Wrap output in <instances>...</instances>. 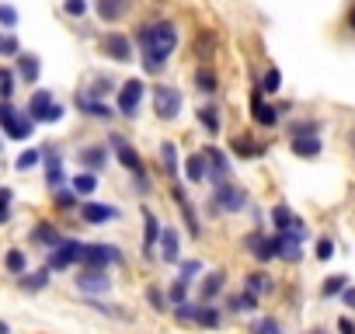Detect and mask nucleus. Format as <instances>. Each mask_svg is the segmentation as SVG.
Instances as JSON below:
<instances>
[{"label": "nucleus", "instance_id": "nucleus-1", "mask_svg": "<svg viewBox=\"0 0 355 334\" xmlns=\"http://www.w3.org/2000/svg\"><path fill=\"white\" fill-rule=\"evenodd\" d=\"M136 46H139V63L146 73H160L171 60V53L178 49V25L174 21H150L139 25L136 32Z\"/></svg>", "mask_w": 355, "mask_h": 334}, {"label": "nucleus", "instance_id": "nucleus-2", "mask_svg": "<svg viewBox=\"0 0 355 334\" xmlns=\"http://www.w3.org/2000/svg\"><path fill=\"white\" fill-rule=\"evenodd\" d=\"M0 129H4L11 139H28L32 129H35V118L28 112H18L11 101L0 98Z\"/></svg>", "mask_w": 355, "mask_h": 334}, {"label": "nucleus", "instance_id": "nucleus-3", "mask_svg": "<svg viewBox=\"0 0 355 334\" xmlns=\"http://www.w3.org/2000/svg\"><path fill=\"white\" fill-rule=\"evenodd\" d=\"M108 143H112V150H115L119 164L125 167V171L139 182V188L146 192V188H150V182H146V167H143V157L136 153V146H129V143H125V136H112Z\"/></svg>", "mask_w": 355, "mask_h": 334}, {"label": "nucleus", "instance_id": "nucleus-4", "mask_svg": "<svg viewBox=\"0 0 355 334\" xmlns=\"http://www.w3.org/2000/svg\"><path fill=\"white\" fill-rule=\"evenodd\" d=\"M153 108L160 118H178V112H182V91L171 87V84H157L153 87Z\"/></svg>", "mask_w": 355, "mask_h": 334}, {"label": "nucleus", "instance_id": "nucleus-5", "mask_svg": "<svg viewBox=\"0 0 355 334\" xmlns=\"http://www.w3.org/2000/svg\"><path fill=\"white\" fill-rule=\"evenodd\" d=\"M119 261H122L119 247H112V244H84V258H80L84 268H108V265H119Z\"/></svg>", "mask_w": 355, "mask_h": 334}, {"label": "nucleus", "instance_id": "nucleus-6", "mask_svg": "<svg viewBox=\"0 0 355 334\" xmlns=\"http://www.w3.org/2000/svg\"><path fill=\"white\" fill-rule=\"evenodd\" d=\"M143 94H146V84H143V80H136V77H132V80H125V84H122V91H119V112H122L125 118H136Z\"/></svg>", "mask_w": 355, "mask_h": 334}, {"label": "nucleus", "instance_id": "nucleus-7", "mask_svg": "<svg viewBox=\"0 0 355 334\" xmlns=\"http://www.w3.org/2000/svg\"><path fill=\"white\" fill-rule=\"evenodd\" d=\"M80 258H84V244H80V240H63L60 247H53V254H49V268H53V272H63V268L77 265Z\"/></svg>", "mask_w": 355, "mask_h": 334}, {"label": "nucleus", "instance_id": "nucleus-8", "mask_svg": "<svg viewBox=\"0 0 355 334\" xmlns=\"http://www.w3.org/2000/svg\"><path fill=\"white\" fill-rule=\"evenodd\" d=\"M101 49H105V56H112L115 63H129V60H132V39L122 35V32L101 35Z\"/></svg>", "mask_w": 355, "mask_h": 334}, {"label": "nucleus", "instance_id": "nucleus-9", "mask_svg": "<svg viewBox=\"0 0 355 334\" xmlns=\"http://www.w3.org/2000/svg\"><path fill=\"white\" fill-rule=\"evenodd\" d=\"M248 206V195H244V188H237V185H216V209H223V213H241Z\"/></svg>", "mask_w": 355, "mask_h": 334}, {"label": "nucleus", "instance_id": "nucleus-10", "mask_svg": "<svg viewBox=\"0 0 355 334\" xmlns=\"http://www.w3.org/2000/svg\"><path fill=\"white\" fill-rule=\"evenodd\" d=\"M94 11L105 25H119L132 11V0H94Z\"/></svg>", "mask_w": 355, "mask_h": 334}, {"label": "nucleus", "instance_id": "nucleus-11", "mask_svg": "<svg viewBox=\"0 0 355 334\" xmlns=\"http://www.w3.org/2000/svg\"><path fill=\"white\" fill-rule=\"evenodd\" d=\"M244 247L265 265V261H272L275 258V237H265L261 230H251L248 237H244Z\"/></svg>", "mask_w": 355, "mask_h": 334}, {"label": "nucleus", "instance_id": "nucleus-12", "mask_svg": "<svg viewBox=\"0 0 355 334\" xmlns=\"http://www.w3.org/2000/svg\"><path fill=\"white\" fill-rule=\"evenodd\" d=\"M77 289L80 292H108L112 289V279H108L105 268H84L77 275Z\"/></svg>", "mask_w": 355, "mask_h": 334}, {"label": "nucleus", "instance_id": "nucleus-13", "mask_svg": "<svg viewBox=\"0 0 355 334\" xmlns=\"http://www.w3.org/2000/svg\"><path fill=\"white\" fill-rule=\"evenodd\" d=\"M157 247H160V258H164L167 265H178V261H182V244H178V230H174V227H164V230H160Z\"/></svg>", "mask_w": 355, "mask_h": 334}, {"label": "nucleus", "instance_id": "nucleus-14", "mask_svg": "<svg viewBox=\"0 0 355 334\" xmlns=\"http://www.w3.org/2000/svg\"><path fill=\"white\" fill-rule=\"evenodd\" d=\"M216 49H220V35H216L213 28H202V32L192 39V53H196L202 63H209V60L216 56Z\"/></svg>", "mask_w": 355, "mask_h": 334}, {"label": "nucleus", "instance_id": "nucleus-15", "mask_svg": "<svg viewBox=\"0 0 355 334\" xmlns=\"http://www.w3.org/2000/svg\"><path fill=\"white\" fill-rule=\"evenodd\" d=\"M80 220L91 223V227H101L108 220H119V209L115 206H101V202H84L80 206Z\"/></svg>", "mask_w": 355, "mask_h": 334}, {"label": "nucleus", "instance_id": "nucleus-16", "mask_svg": "<svg viewBox=\"0 0 355 334\" xmlns=\"http://www.w3.org/2000/svg\"><path fill=\"white\" fill-rule=\"evenodd\" d=\"M77 108H80L84 115H91V118H112V115H115L101 98H91L87 91H77Z\"/></svg>", "mask_w": 355, "mask_h": 334}, {"label": "nucleus", "instance_id": "nucleus-17", "mask_svg": "<svg viewBox=\"0 0 355 334\" xmlns=\"http://www.w3.org/2000/svg\"><path fill=\"white\" fill-rule=\"evenodd\" d=\"M261 94H265L261 87H254V94H251L254 122H258V125H275V122H279V112H275V105H265V98H261Z\"/></svg>", "mask_w": 355, "mask_h": 334}, {"label": "nucleus", "instance_id": "nucleus-18", "mask_svg": "<svg viewBox=\"0 0 355 334\" xmlns=\"http://www.w3.org/2000/svg\"><path fill=\"white\" fill-rule=\"evenodd\" d=\"M46 182H49V188H63V182H67L63 160L56 150H46Z\"/></svg>", "mask_w": 355, "mask_h": 334}, {"label": "nucleus", "instance_id": "nucleus-19", "mask_svg": "<svg viewBox=\"0 0 355 334\" xmlns=\"http://www.w3.org/2000/svg\"><path fill=\"white\" fill-rule=\"evenodd\" d=\"M53 94L49 91H35L32 94V101H28V115L35 118V122H49V112H53Z\"/></svg>", "mask_w": 355, "mask_h": 334}, {"label": "nucleus", "instance_id": "nucleus-20", "mask_svg": "<svg viewBox=\"0 0 355 334\" xmlns=\"http://www.w3.org/2000/svg\"><path fill=\"white\" fill-rule=\"evenodd\" d=\"M39 73H42L39 56H32V53H18V77H21L25 84H39Z\"/></svg>", "mask_w": 355, "mask_h": 334}, {"label": "nucleus", "instance_id": "nucleus-21", "mask_svg": "<svg viewBox=\"0 0 355 334\" xmlns=\"http://www.w3.org/2000/svg\"><path fill=\"white\" fill-rule=\"evenodd\" d=\"M143 223H146V234H143V254L146 258H153V247H157V240H160V223H157V216L150 213V209H143Z\"/></svg>", "mask_w": 355, "mask_h": 334}, {"label": "nucleus", "instance_id": "nucleus-22", "mask_svg": "<svg viewBox=\"0 0 355 334\" xmlns=\"http://www.w3.org/2000/svg\"><path fill=\"white\" fill-rule=\"evenodd\" d=\"M202 153H206V160L213 164V167H209V175H213V182L220 185V182H223V175L230 171V160H227V153H223V150H216V146H206Z\"/></svg>", "mask_w": 355, "mask_h": 334}, {"label": "nucleus", "instance_id": "nucleus-23", "mask_svg": "<svg viewBox=\"0 0 355 334\" xmlns=\"http://www.w3.org/2000/svg\"><path fill=\"white\" fill-rule=\"evenodd\" d=\"M108 164V150L105 146H84L80 150V167H87V171H101V167Z\"/></svg>", "mask_w": 355, "mask_h": 334}, {"label": "nucleus", "instance_id": "nucleus-24", "mask_svg": "<svg viewBox=\"0 0 355 334\" xmlns=\"http://www.w3.org/2000/svg\"><path fill=\"white\" fill-rule=\"evenodd\" d=\"M209 160H206V153H192L189 160H185V178L192 182V185H199L202 178H209V167H206Z\"/></svg>", "mask_w": 355, "mask_h": 334}, {"label": "nucleus", "instance_id": "nucleus-25", "mask_svg": "<svg viewBox=\"0 0 355 334\" xmlns=\"http://www.w3.org/2000/svg\"><path fill=\"white\" fill-rule=\"evenodd\" d=\"M32 240H35V244H46V247L53 251V247H60V244H63L67 237H63V234H60L56 227H49V223H39V227L32 230Z\"/></svg>", "mask_w": 355, "mask_h": 334}, {"label": "nucleus", "instance_id": "nucleus-26", "mask_svg": "<svg viewBox=\"0 0 355 334\" xmlns=\"http://www.w3.org/2000/svg\"><path fill=\"white\" fill-rule=\"evenodd\" d=\"M223 285H227V275H223V272H209L206 282H202V292H199L202 303H213V299L223 292Z\"/></svg>", "mask_w": 355, "mask_h": 334}, {"label": "nucleus", "instance_id": "nucleus-27", "mask_svg": "<svg viewBox=\"0 0 355 334\" xmlns=\"http://www.w3.org/2000/svg\"><path fill=\"white\" fill-rule=\"evenodd\" d=\"M174 202H178V209H182V216H185V223H189V234H192V237H199L202 230H199V220H196V209L189 206V199H185V192H182V188H174Z\"/></svg>", "mask_w": 355, "mask_h": 334}, {"label": "nucleus", "instance_id": "nucleus-28", "mask_svg": "<svg viewBox=\"0 0 355 334\" xmlns=\"http://www.w3.org/2000/svg\"><path fill=\"white\" fill-rule=\"evenodd\" d=\"M199 122H202V129H206L209 136H220L223 118H220V108H216V105H202V108H199Z\"/></svg>", "mask_w": 355, "mask_h": 334}, {"label": "nucleus", "instance_id": "nucleus-29", "mask_svg": "<svg viewBox=\"0 0 355 334\" xmlns=\"http://www.w3.org/2000/svg\"><path fill=\"white\" fill-rule=\"evenodd\" d=\"M196 87H199L202 94H216L220 80H216V73H213V67H209V63H202V67L196 70Z\"/></svg>", "mask_w": 355, "mask_h": 334}, {"label": "nucleus", "instance_id": "nucleus-30", "mask_svg": "<svg viewBox=\"0 0 355 334\" xmlns=\"http://www.w3.org/2000/svg\"><path fill=\"white\" fill-rule=\"evenodd\" d=\"M320 146H324V143H320L317 136H293V153H296V157H317Z\"/></svg>", "mask_w": 355, "mask_h": 334}, {"label": "nucleus", "instance_id": "nucleus-31", "mask_svg": "<svg viewBox=\"0 0 355 334\" xmlns=\"http://www.w3.org/2000/svg\"><path fill=\"white\" fill-rule=\"evenodd\" d=\"M49 272H53V268L46 265V268H39V272H32V275H21V289H25V292L46 289V285H49Z\"/></svg>", "mask_w": 355, "mask_h": 334}, {"label": "nucleus", "instance_id": "nucleus-32", "mask_svg": "<svg viewBox=\"0 0 355 334\" xmlns=\"http://www.w3.org/2000/svg\"><path fill=\"white\" fill-rule=\"evenodd\" d=\"M196 324L199 327H220V310L216 306H209V303H196Z\"/></svg>", "mask_w": 355, "mask_h": 334}, {"label": "nucleus", "instance_id": "nucleus-33", "mask_svg": "<svg viewBox=\"0 0 355 334\" xmlns=\"http://www.w3.org/2000/svg\"><path fill=\"white\" fill-rule=\"evenodd\" d=\"M296 220H300V216H293V213H289L286 206H275V209H272V223H275V234H286V230H293V227H296Z\"/></svg>", "mask_w": 355, "mask_h": 334}, {"label": "nucleus", "instance_id": "nucleus-34", "mask_svg": "<svg viewBox=\"0 0 355 334\" xmlns=\"http://www.w3.org/2000/svg\"><path fill=\"white\" fill-rule=\"evenodd\" d=\"M230 146H234V153H237V157H261V153H265V146H261V143H251V139H244V136H237Z\"/></svg>", "mask_w": 355, "mask_h": 334}, {"label": "nucleus", "instance_id": "nucleus-35", "mask_svg": "<svg viewBox=\"0 0 355 334\" xmlns=\"http://www.w3.org/2000/svg\"><path fill=\"white\" fill-rule=\"evenodd\" d=\"M94 188H98V175L94 171H84V175L73 178V192L77 195H94Z\"/></svg>", "mask_w": 355, "mask_h": 334}, {"label": "nucleus", "instance_id": "nucleus-36", "mask_svg": "<svg viewBox=\"0 0 355 334\" xmlns=\"http://www.w3.org/2000/svg\"><path fill=\"white\" fill-rule=\"evenodd\" d=\"M345 289H348V275H331V279L320 285V292H324L327 299H331V296H341Z\"/></svg>", "mask_w": 355, "mask_h": 334}, {"label": "nucleus", "instance_id": "nucleus-37", "mask_svg": "<svg viewBox=\"0 0 355 334\" xmlns=\"http://www.w3.org/2000/svg\"><path fill=\"white\" fill-rule=\"evenodd\" d=\"M254 306H258V292H251V289H244L241 296H234V299H230V310H237V313L254 310Z\"/></svg>", "mask_w": 355, "mask_h": 334}, {"label": "nucleus", "instance_id": "nucleus-38", "mask_svg": "<svg viewBox=\"0 0 355 334\" xmlns=\"http://www.w3.org/2000/svg\"><path fill=\"white\" fill-rule=\"evenodd\" d=\"M160 160H164V171L167 175H178V150H174V143H164L160 146Z\"/></svg>", "mask_w": 355, "mask_h": 334}, {"label": "nucleus", "instance_id": "nucleus-39", "mask_svg": "<svg viewBox=\"0 0 355 334\" xmlns=\"http://www.w3.org/2000/svg\"><path fill=\"white\" fill-rule=\"evenodd\" d=\"M4 265H8V272H15V275H25V265H28V258H25V251H8Z\"/></svg>", "mask_w": 355, "mask_h": 334}, {"label": "nucleus", "instance_id": "nucleus-40", "mask_svg": "<svg viewBox=\"0 0 355 334\" xmlns=\"http://www.w3.org/2000/svg\"><path fill=\"white\" fill-rule=\"evenodd\" d=\"M42 157H46L42 150H25V153H21V157L15 160V167H18V171H32V167H35V164H39Z\"/></svg>", "mask_w": 355, "mask_h": 334}, {"label": "nucleus", "instance_id": "nucleus-41", "mask_svg": "<svg viewBox=\"0 0 355 334\" xmlns=\"http://www.w3.org/2000/svg\"><path fill=\"white\" fill-rule=\"evenodd\" d=\"M167 296H171V303L174 306H182V303H189V282L185 279H178L171 289H167Z\"/></svg>", "mask_w": 355, "mask_h": 334}, {"label": "nucleus", "instance_id": "nucleus-42", "mask_svg": "<svg viewBox=\"0 0 355 334\" xmlns=\"http://www.w3.org/2000/svg\"><path fill=\"white\" fill-rule=\"evenodd\" d=\"M258 87H261V91H265V94H275V91H279V87H282V73H279V70H275V67H272V70H268V73H265V77H261V84H258Z\"/></svg>", "mask_w": 355, "mask_h": 334}, {"label": "nucleus", "instance_id": "nucleus-43", "mask_svg": "<svg viewBox=\"0 0 355 334\" xmlns=\"http://www.w3.org/2000/svg\"><path fill=\"white\" fill-rule=\"evenodd\" d=\"M244 289H251V292H258V296H261V292L268 289V275H265V272H251V275H248V282H244Z\"/></svg>", "mask_w": 355, "mask_h": 334}, {"label": "nucleus", "instance_id": "nucleus-44", "mask_svg": "<svg viewBox=\"0 0 355 334\" xmlns=\"http://www.w3.org/2000/svg\"><path fill=\"white\" fill-rule=\"evenodd\" d=\"M21 53V46H18V39L8 32V35H0V56H18Z\"/></svg>", "mask_w": 355, "mask_h": 334}, {"label": "nucleus", "instance_id": "nucleus-45", "mask_svg": "<svg viewBox=\"0 0 355 334\" xmlns=\"http://www.w3.org/2000/svg\"><path fill=\"white\" fill-rule=\"evenodd\" d=\"M146 299L153 303V310H167V303H171V296H167V292H160L157 285H150V289H146Z\"/></svg>", "mask_w": 355, "mask_h": 334}, {"label": "nucleus", "instance_id": "nucleus-46", "mask_svg": "<svg viewBox=\"0 0 355 334\" xmlns=\"http://www.w3.org/2000/svg\"><path fill=\"white\" fill-rule=\"evenodd\" d=\"M11 199H15L11 188H0V223H8V220H11Z\"/></svg>", "mask_w": 355, "mask_h": 334}, {"label": "nucleus", "instance_id": "nucleus-47", "mask_svg": "<svg viewBox=\"0 0 355 334\" xmlns=\"http://www.w3.org/2000/svg\"><path fill=\"white\" fill-rule=\"evenodd\" d=\"M63 11L70 18H84L87 15V0H63Z\"/></svg>", "mask_w": 355, "mask_h": 334}, {"label": "nucleus", "instance_id": "nucleus-48", "mask_svg": "<svg viewBox=\"0 0 355 334\" xmlns=\"http://www.w3.org/2000/svg\"><path fill=\"white\" fill-rule=\"evenodd\" d=\"M56 206H60V209H73V206H77V192H70V188H56Z\"/></svg>", "mask_w": 355, "mask_h": 334}, {"label": "nucleus", "instance_id": "nucleus-49", "mask_svg": "<svg viewBox=\"0 0 355 334\" xmlns=\"http://www.w3.org/2000/svg\"><path fill=\"white\" fill-rule=\"evenodd\" d=\"M254 334H282V327H279V320H275V317H265V320H258V324H254Z\"/></svg>", "mask_w": 355, "mask_h": 334}, {"label": "nucleus", "instance_id": "nucleus-50", "mask_svg": "<svg viewBox=\"0 0 355 334\" xmlns=\"http://www.w3.org/2000/svg\"><path fill=\"white\" fill-rule=\"evenodd\" d=\"M174 317L182 320V324H196V303H182V306H174Z\"/></svg>", "mask_w": 355, "mask_h": 334}, {"label": "nucleus", "instance_id": "nucleus-51", "mask_svg": "<svg viewBox=\"0 0 355 334\" xmlns=\"http://www.w3.org/2000/svg\"><path fill=\"white\" fill-rule=\"evenodd\" d=\"M0 25H4V28H15L18 25V11L11 4H0Z\"/></svg>", "mask_w": 355, "mask_h": 334}, {"label": "nucleus", "instance_id": "nucleus-52", "mask_svg": "<svg viewBox=\"0 0 355 334\" xmlns=\"http://www.w3.org/2000/svg\"><path fill=\"white\" fill-rule=\"evenodd\" d=\"M199 272H202V261H196V258H192V261H182V279H185V282H192Z\"/></svg>", "mask_w": 355, "mask_h": 334}, {"label": "nucleus", "instance_id": "nucleus-53", "mask_svg": "<svg viewBox=\"0 0 355 334\" xmlns=\"http://www.w3.org/2000/svg\"><path fill=\"white\" fill-rule=\"evenodd\" d=\"M331 254H334V240H331V237H320V240H317V258L327 261Z\"/></svg>", "mask_w": 355, "mask_h": 334}, {"label": "nucleus", "instance_id": "nucleus-54", "mask_svg": "<svg viewBox=\"0 0 355 334\" xmlns=\"http://www.w3.org/2000/svg\"><path fill=\"white\" fill-rule=\"evenodd\" d=\"M108 91H112V80H94V87H91L87 94H91V98H105Z\"/></svg>", "mask_w": 355, "mask_h": 334}, {"label": "nucleus", "instance_id": "nucleus-55", "mask_svg": "<svg viewBox=\"0 0 355 334\" xmlns=\"http://www.w3.org/2000/svg\"><path fill=\"white\" fill-rule=\"evenodd\" d=\"M338 331H341V334H355V324H352L348 317H341V320H338Z\"/></svg>", "mask_w": 355, "mask_h": 334}, {"label": "nucleus", "instance_id": "nucleus-56", "mask_svg": "<svg viewBox=\"0 0 355 334\" xmlns=\"http://www.w3.org/2000/svg\"><path fill=\"white\" fill-rule=\"evenodd\" d=\"M341 296H345V303H348V306H352V310H355V289H345V292H341Z\"/></svg>", "mask_w": 355, "mask_h": 334}, {"label": "nucleus", "instance_id": "nucleus-57", "mask_svg": "<svg viewBox=\"0 0 355 334\" xmlns=\"http://www.w3.org/2000/svg\"><path fill=\"white\" fill-rule=\"evenodd\" d=\"M348 25H352V32H355V8H352V15H348Z\"/></svg>", "mask_w": 355, "mask_h": 334}, {"label": "nucleus", "instance_id": "nucleus-58", "mask_svg": "<svg viewBox=\"0 0 355 334\" xmlns=\"http://www.w3.org/2000/svg\"><path fill=\"white\" fill-rule=\"evenodd\" d=\"M0 334H11V327H8L4 320H0Z\"/></svg>", "mask_w": 355, "mask_h": 334}]
</instances>
